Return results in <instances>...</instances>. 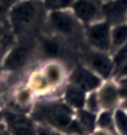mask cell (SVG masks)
I'll use <instances>...</instances> for the list:
<instances>
[{
    "label": "cell",
    "instance_id": "6da1fadb",
    "mask_svg": "<svg viewBox=\"0 0 127 135\" xmlns=\"http://www.w3.org/2000/svg\"><path fill=\"white\" fill-rule=\"evenodd\" d=\"M30 117L36 124L53 128L66 135H84L75 120V112L61 99L37 100Z\"/></svg>",
    "mask_w": 127,
    "mask_h": 135
},
{
    "label": "cell",
    "instance_id": "7a4b0ae2",
    "mask_svg": "<svg viewBox=\"0 0 127 135\" xmlns=\"http://www.w3.org/2000/svg\"><path fill=\"white\" fill-rule=\"evenodd\" d=\"M47 14L42 0H20L9 12L11 31L19 38H26L41 29L47 21Z\"/></svg>",
    "mask_w": 127,
    "mask_h": 135
},
{
    "label": "cell",
    "instance_id": "3957f363",
    "mask_svg": "<svg viewBox=\"0 0 127 135\" xmlns=\"http://www.w3.org/2000/svg\"><path fill=\"white\" fill-rule=\"evenodd\" d=\"M46 24L54 32V35L62 37H72L78 35L82 24L79 22L72 11H51L47 14Z\"/></svg>",
    "mask_w": 127,
    "mask_h": 135
},
{
    "label": "cell",
    "instance_id": "277c9868",
    "mask_svg": "<svg viewBox=\"0 0 127 135\" xmlns=\"http://www.w3.org/2000/svg\"><path fill=\"white\" fill-rule=\"evenodd\" d=\"M85 40L93 50L111 53V26L106 21H98L85 27Z\"/></svg>",
    "mask_w": 127,
    "mask_h": 135
},
{
    "label": "cell",
    "instance_id": "5b68a950",
    "mask_svg": "<svg viewBox=\"0 0 127 135\" xmlns=\"http://www.w3.org/2000/svg\"><path fill=\"white\" fill-rule=\"evenodd\" d=\"M70 11L85 27L104 20L103 3L100 0H75L70 8Z\"/></svg>",
    "mask_w": 127,
    "mask_h": 135
},
{
    "label": "cell",
    "instance_id": "8992f818",
    "mask_svg": "<svg viewBox=\"0 0 127 135\" xmlns=\"http://www.w3.org/2000/svg\"><path fill=\"white\" fill-rule=\"evenodd\" d=\"M85 62L86 67L98 74L103 81H107L110 79L111 76H114L115 66L111 53L100 52L90 49L85 53Z\"/></svg>",
    "mask_w": 127,
    "mask_h": 135
},
{
    "label": "cell",
    "instance_id": "52a82bcc",
    "mask_svg": "<svg viewBox=\"0 0 127 135\" xmlns=\"http://www.w3.org/2000/svg\"><path fill=\"white\" fill-rule=\"evenodd\" d=\"M33 52V46L31 42H21L10 49L5 58L3 60V68L5 71L16 72L22 70L29 63Z\"/></svg>",
    "mask_w": 127,
    "mask_h": 135
},
{
    "label": "cell",
    "instance_id": "ba28073f",
    "mask_svg": "<svg viewBox=\"0 0 127 135\" xmlns=\"http://www.w3.org/2000/svg\"><path fill=\"white\" fill-rule=\"evenodd\" d=\"M3 119L10 135H36L37 124L30 115L6 110Z\"/></svg>",
    "mask_w": 127,
    "mask_h": 135
},
{
    "label": "cell",
    "instance_id": "9c48e42d",
    "mask_svg": "<svg viewBox=\"0 0 127 135\" xmlns=\"http://www.w3.org/2000/svg\"><path fill=\"white\" fill-rule=\"evenodd\" d=\"M103 79L94 73L90 68H88L84 65H78L70 72L68 77V83H72L77 86L85 93H90L94 90H98L99 87L103 84Z\"/></svg>",
    "mask_w": 127,
    "mask_h": 135
},
{
    "label": "cell",
    "instance_id": "30bf717a",
    "mask_svg": "<svg viewBox=\"0 0 127 135\" xmlns=\"http://www.w3.org/2000/svg\"><path fill=\"white\" fill-rule=\"evenodd\" d=\"M98 99L100 103L101 110H110L115 112L117 108L121 107V98H120L117 84L114 81H104L103 84L96 90Z\"/></svg>",
    "mask_w": 127,
    "mask_h": 135
},
{
    "label": "cell",
    "instance_id": "8fae6325",
    "mask_svg": "<svg viewBox=\"0 0 127 135\" xmlns=\"http://www.w3.org/2000/svg\"><path fill=\"white\" fill-rule=\"evenodd\" d=\"M103 17L110 26L127 22V0H110L104 3Z\"/></svg>",
    "mask_w": 127,
    "mask_h": 135
},
{
    "label": "cell",
    "instance_id": "7c38bea8",
    "mask_svg": "<svg viewBox=\"0 0 127 135\" xmlns=\"http://www.w3.org/2000/svg\"><path fill=\"white\" fill-rule=\"evenodd\" d=\"M86 94L88 93H85L84 90H82L77 86H74L72 83H68L66 86V88H64V90H63L62 100L75 112V110H79V109H84Z\"/></svg>",
    "mask_w": 127,
    "mask_h": 135
},
{
    "label": "cell",
    "instance_id": "4fadbf2b",
    "mask_svg": "<svg viewBox=\"0 0 127 135\" xmlns=\"http://www.w3.org/2000/svg\"><path fill=\"white\" fill-rule=\"evenodd\" d=\"M96 117L98 114H94L86 109L75 110V120L84 135H90L96 129Z\"/></svg>",
    "mask_w": 127,
    "mask_h": 135
},
{
    "label": "cell",
    "instance_id": "5bb4252c",
    "mask_svg": "<svg viewBox=\"0 0 127 135\" xmlns=\"http://www.w3.org/2000/svg\"><path fill=\"white\" fill-rule=\"evenodd\" d=\"M41 52L45 55V57L48 58H58L63 53L61 41L56 37H43L40 45Z\"/></svg>",
    "mask_w": 127,
    "mask_h": 135
},
{
    "label": "cell",
    "instance_id": "9a60e30c",
    "mask_svg": "<svg viewBox=\"0 0 127 135\" xmlns=\"http://www.w3.org/2000/svg\"><path fill=\"white\" fill-rule=\"evenodd\" d=\"M42 74H43V77L46 78L49 88L61 84L62 81H63V77H64L63 68H62L58 63H56V62L48 63V65L46 66L43 72H42Z\"/></svg>",
    "mask_w": 127,
    "mask_h": 135
},
{
    "label": "cell",
    "instance_id": "2e32d148",
    "mask_svg": "<svg viewBox=\"0 0 127 135\" xmlns=\"http://www.w3.org/2000/svg\"><path fill=\"white\" fill-rule=\"evenodd\" d=\"M127 42V22L111 26V52L114 53L117 49Z\"/></svg>",
    "mask_w": 127,
    "mask_h": 135
},
{
    "label": "cell",
    "instance_id": "e0dca14e",
    "mask_svg": "<svg viewBox=\"0 0 127 135\" xmlns=\"http://www.w3.org/2000/svg\"><path fill=\"white\" fill-rule=\"evenodd\" d=\"M96 128L107 130L116 135L115 123H114V112L110 110H101L96 117Z\"/></svg>",
    "mask_w": 127,
    "mask_h": 135
},
{
    "label": "cell",
    "instance_id": "ac0fdd59",
    "mask_svg": "<svg viewBox=\"0 0 127 135\" xmlns=\"http://www.w3.org/2000/svg\"><path fill=\"white\" fill-rule=\"evenodd\" d=\"M116 135H127V112L123 108H117L114 112Z\"/></svg>",
    "mask_w": 127,
    "mask_h": 135
},
{
    "label": "cell",
    "instance_id": "d6986e66",
    "mask_svg": "<svg viewBox=\"0 0 127 135\" xmlns=\"http://www.w3.org/2000/svg\"><path fill=\"white\" fill-rule=\"evenodd\" d=\"M46 10L51 11H63L69 10L75 0H42Z\"/></svg>",
    "mask_w": 127,
    "mask_h": 135
},
{
    "label": "cell",
    "instance_id": "ffe728a7",
    "mask_svg": "<svg viewBox=\"0 0 127 135\" xmlns=\"http://www.w3.org/2000/svg\"><path fill=\"white\" fill-rule=\"evenodd\" d=\"M84 109L91 112V113H94V114H99V113L101 112L96 90L86 94V100H85V107H84Z\"/></svg>",
    "mask_w": 127,
    "mask_h": 135
},
{
    "label": "cell",
    "instance_id": "44dd1931",
    "mask_svg": "<svg viewBox=\"0 0 127 135\" xmlns=\"http://www.w3.org/2000/svg\"><path fill=\"white\" fill-rule=\"evenodd\" d=\"M111 56H112V61H114V66H115V71H116L127 61V42L121 46L120 49L116 50Z\"/></svg>",
    "mask_w": 127,
    "mask_h": 135
},
{
    "label": "cell",
    "instance_id": "7402d4cb",
    "mask_svg": "<svg viewBox=\"0 0 127 135\" xmlns=\"http://www.w3.org/2000/svg\"><path fill=\"white\" fill-rule=\"evenodd\" d=\"M20 0H0V17H5L9 15V12L14 8V5L17 4Z\"/></svg>",
    "mask_w": 127,
    "mask_h": 135
},
{
    "label": "cell",
    "instance_id": "603a6c76",
    "mask_svg": "<svg viewBox=\"0 0 127 135\" xmlns=\"http://www.w3.org/2000/svg\"><path fill=\"white\" fill-rule=\"evenodd\" d=\"M32 98V90L27 88V89H21L19 93L16 94V102L21 105H26L29 104L30 100Z\"/></svg>",
    "mask_w": 127,
    "mask_h": 135
},
{
    "label": "cell",
    "instance_id": "cb8c5ba5",
    "mask_svg": "<svg viewBox=\"0 0 127 135\" xmlns=\"http://www.w3.org/2000/svg\"><path fill=\"white\" fill-rule=\"evenodd\" d=\"M117 84V89H119V94L121 102H126L127 100V78H120L115 81Z\"/></svg>",
    "mask_w": 127,
    "mask_h": 135
},
{
    "label": "cell",
    "instance_id": "d4e9b609",
    "mask_svg": "<svg viewBox=\"0 0 127 135\" xmlns=\"http://www.w3.org/2000/svg\"><path fill=\"white\" fill-rule=\"evenodd\" d=\"M36 135H66L61 133V131L56 130L53 128L46 127V125H41V124H37V129H36Z\"/></svg>",
    "mask_w": 127,
    "mask_h": 135
},
{
    "label": "cell",
    "instance_id": "484cf974",
    "mask_svg": "<svg viewBox=\"0 0 127 135\" xmlns=\"http://www.w3.org/2000/svg\"><path fill=\"white\" fill-rule=\"evenodd\" d=\"M116 79H120V78H127V61L123 63L120 68L115 71V73H114Z\"/></svg>",
    "mask_w": 127,
    "mask_h": 135
},
{
    "label": "cell",
    "instance_id": "4316f807",
    "mask_svg": "<svg viewBox=\"0 0 127 135\" xmlns=\"http://www.w3.org/2000/svg\"><path fill=\"white\" fill-rule=\"evenodd\" d=\"M90 135H115V134H112V133H110V131H107V130H103V129H98L96 128Z\"/></svg>",
    "mask_w": 127,
    "mask_h": 135
},
{
    "label": "cell",
    "instance_id": "83f0119b",
    "mask_svg": "<svg viewBox=\"0 0 127 135\" xmlns=\"http://www.w3.org/2000/svg\"><path fill=\"white\" fill-rule=\"evenodd\" d=\"M4 36H5V33H4V27L1 26V24H0V45L3 44V41H4Z\"/></svg>",
    "mask_w": 127,
    "mask_h": 135
},
{
    "label": "cell",
    "instance_id": "f1b7e54d",
    "mask_svg": "<svg viewBox=\"0 0 127 135\" xmlns=\"http://www.w3.org/2000/svg\"><path fill=\"white\" fill-rule=\"evenodd\" d=\"M121 108H123V109L127 112V103H122V104H121Z\"/></svg>",
    "mask_w": 127,
    "mask_h": 135
},
{
    "label": "cell",
    "instance_id": "f546056e",
    "mask_svg": "<svg viewBox=\"0 0 127 135\" xmlns=\"http://www.w3.org/2000/svg\"><path fill=\"white\" fill-rule=\"evenodd\" d=\"M100 1H101V3L104 4V3H107V1H110V0H100Z\"/></svg>",
    "mask_w": 127,
    "mask_h": 135
},
{
    "label": "cell",
    "instance_id": "4dcf8cb0",
    "mask_svg": "<svg viewBox=\"0 0 127 135\" xmlns=\"http://www.w3.org/2000/svg\"><path fill=\"white\" fill-rule=\"evenodd\" d=\"M0 58H1V53H0Z\"/></svg>",
    "mask_w": 127,
    "mask_h": 135
}]
</instances>
